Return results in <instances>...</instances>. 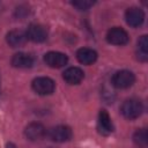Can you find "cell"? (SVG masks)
<instances>
[{"label": "cell", "instance_id": "1", "mask_svg": "<svg viewBox=\"0 0 148 148\" xmlns=\"http://www.w3.org/2000/svg\"><path fill=\"white\" fill-rule=\"evenodd\" d=\"M142 112H143V104L138 98L126 99L120 106V113L126 119H130V120L139 118Z\"/></svg>", "mask_w": 148, "mask_h": 148}, {"label": "cell", "instance_id": "2", "mask_svg": "<svg viewBox=\"0 0 148 148\" xmlns=\"http://www.w3.org/2000/svg\"><path fill=\"white\" fill-rule=\"evenodd\" d=\"M135 81V75L127 69L118 71L112 76V84L117 89H126L131 87Z\"/></svg>", "mask_w": 148, "mask_h": 148}, {"label": "cell", "instance_id": "3", "mask_svg": "<svg viewBox=\"0 0 148 148\" xmlns=\"http://www.w3.org/2000/svg\"><path fill=\"white\" fill-rule=\"evenodd\" d=\"M31 87L34 91L37 92L38 95H50L54 91L56 83L52 79L47 76H39L32 81Z\"/></svg>", "mask_w": 148, "mask_h": 148}, {"label": "cell", "instance_id": "4", "mask_svg": "<svg viewBox=\"0 0 148 148\" xmlns=\"http://www.w3.org/2000/svg\"><path fill=\"white\" fill-rule=\"evenodd\" d=\"M27 38L30 39L31 42H35V43H43L46 40L47 38V29L42 25V24H38V23H32L28 27L27 29Z\"/></svg>", "mask_w": 148, "mask_h": 148}, {"label": "cell", "instance_id": "5", "mask_svg": "<svg viewBox=\"0 0 148 148\" xmlns=\"http://www.w3.org/2000/svg\"><path fill=\"white\" fill-rule=\"evenodd\" d=\"M73 133L71 127L66 126V125H58L52 127L49 132H47V136L56 142H66L68 140H71Z\"/></svg>", "mask_w": 148, "mask_h": 148}, {"label": "cell", "instance_id": "6", "mask_svg": "<svg viewBox=\"0 0 148 148\" xmlns=\"http://www.w3.org/2000/svg\"><path fill=\"white\" fill-rule=\"evenodd\" d=\"M106 39L110 44H113V45H125L128 43L130 36L123 28L113 27L108 31Z\"/></svg>", "mask_w": 148, "mask_h": 148}, {"label": "cell", "instance_id": "7", "mask_svg": "<svg viewBox=\"0 0 148 148\" xmlns=\"http://www.w3.org/2000/svg\"><path fill=\"white\" fill-rule=\"evenodd\" d=\"M44 61L47 66L52 68H60V67H64L68 62V57L65 53L51 51L44 56Z\"/></svg>", "mask_w": 148, "mask_h": 148}, {"label": "cell", "instance_id": "8", "mask_svg": "<svg viewBox=\"0 0 148 148\" xmlns=\"http://www.w3.org/2000/svg\"><path fill=\"white\" fill-rule=\"evenodd\" d=\"M125 18L128 25L131 27H140L145 21V13L142 9L138 7H131L125 13Z\"/></svg>", "mask_w": 148, "mask_h": 148}, {"label": "cell", "instance_id": "9", "mask_svg": "<svg viewBox=\"0 0 148 148\" xmlns=\"http://www.w3.org/2000/svg\"><path fill=\"white\" fill-rule=\"evenodd\" d=\"M24 134L27 139H29L30 141H37L46 135V130L44 125L40 123H31L25 127Z\"/></svg>", "mask_w": 148, "mask_h": 148}, {"label": "cell", "instance_id": "10", "mask_svg": "<svg viewBox=\"0 0 148 148\" xmlns=\"http://www.w3.org/2000/svg\"><path fill=\"white\" fill-rule=\"evenodd\" d=\"M98 132L103 135H109L113 132V124L111 120L110 114L106 110L102 109L98 113V125H97Z\"/></svg>", "mask_w": 148, "mask_h": 148}, {"label": "cell", "instance_id": "11", "mask_svg": "<svg viewBox=\"0 0 148 148\" xmlns=\"http://www.w3.org/2000/svg\"><path fill=\"white\" fill-rule=\"evenodd\" d=\"M34 62H35L34 57L24 52H18L14 54L12 58V65L16 68H30L32 67Z\"/></svg>", "mask_w": 148, "mask_h": 148}, {"label": "cell", "instance_id": "12", "mask_svg": "<svg viewBox=\"0 0 148 148\" xmlns=\"http://www.w3.org/2000/svg\"><path fill=\"white\" fill-rule=\"evenodd\" d=\"M62 77L68 84H79L83 80L84 73L79 67H69L62 73Z\"/></svg>", "mask_w": 148, "mask_h": 148}, {"label": "cell", "instance_id": "13", "mask_svg": "<svg viewBox=\"0 0 148 148\" xmlns=\"http://www.w3.org/2000/svg\"><path fill=\"white\" fill-rule=\"evenodd\" d=\"M6 39H7V43L12 47H18V46L24 45L28 38H27V34L24 31L15 29V30H12L7 34Z\"/></svg>", "mask_w": 148, "mask_h": 148}, {"label": "cell", "instance_id": "14", "mask_svg": "<svg viewBox=\"0 0 148 148\" xmlns=\"http://www.w3.org/2000/svg\"><path fill=\"white\" fill-rule=\"evenodd\" d=\"M76 58L80 64L83 65H91L97 59V53L92 49L89 47H81L76 52Z\"/></svg>", "mask_w": 148, "mask_h": 148}, {"label": "cell", "instance_id": "15", "mask_svg": "<svg viewBox=\"0 0 148 148\" xmlns=\"http://www.w3.org/2000/svg\"><path fill=\"white\" fill-rule=\"evenodd\" d=\"M148 58V36L143 35L138 40V59L146 61Z\"/></svg>", "mask_w": 148, "mask_h": 148}, {"label": "cell", "instance_id": "16", "mask_svg": "<svg viewBox=\"0 0 148 148\" xmlns=\"http://www.w3.org/2000/svg\"><path fill=\"white\" fill-rule=\"evenodd\" d=\"M133 140L136 145L140 146H145L148 141V134H147V130L146 128H140L138 131H135V133L133 134Z\"/></svg>", "mask_w": 148, "mask_h": 148}, {"label": "cell", "instance_id": "17", "mask_svg": "<svg viewBox=\"0 0 148 148\" xmlns=\"http://www.w3.org/2000/svg\"><path fill=\"white\" fill-rule=\"evenodd\" d=\"M72 5L74 7H76L79 10H87L94 5V2L92 1H88V0H79V1H73Z\"/></svg>", "mask_w": 148, "mask_h": 148}]
</instances>
